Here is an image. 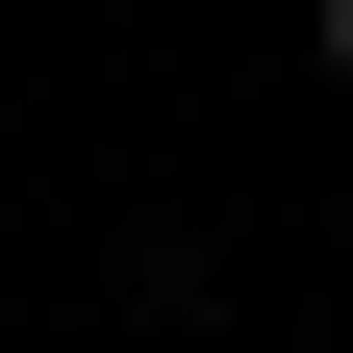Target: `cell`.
Instances as JSON below:
<instances>
[{"mask_svg": "<svg viewBox=\"0 0 353 353\" xmlns=\"http://www.w3.org/2000/svg\"><path fill=\"white\" fill-rule=\"evenodd\" d=\"M328 76H353V0H328Z\"/></svg>", "mask_w": 353, "mask_h": 353, "instance_id": "obj_1", "label": "cell"}]
</instances>
